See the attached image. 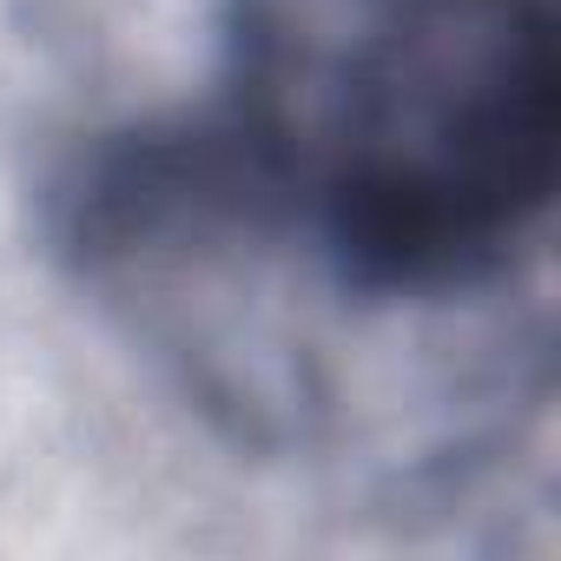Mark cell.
I'll use <instances>...</instances> for the list:
<instances>
[{"instance_id": "1", "label": "cell", "mask_w": 561, "mask_h": 561, "mask_svg": "<svg viewBox=\"0 0 561 561\" xmlns=\"http://www.w3.org/2000/svg\"><path fill=\"white\" fill-rule=\"evenodd\" d=\"M561 179L548 0H225L211 106L80 152L60 238L139 271L257 238L357 311L502 291Z\"/></svg>"}]
</instances>
